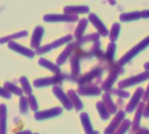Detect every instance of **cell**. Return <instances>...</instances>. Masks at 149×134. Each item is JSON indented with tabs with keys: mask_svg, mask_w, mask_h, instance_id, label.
Segmentation results:
<instances>
[{
	"mask_svg": "<svg viewBox=\"0 0 149 134\" xmlns=\"http://www.w3.org/2000/svg\"><path fill=\"white\" fill-rule=\"evenodd\" d=\"M27 99H28V103H29V106H30L31 110L33 111V112H38V104L37 102L36 98L32 94H31V95H28Z\"/></svg>",
	"mask_w": 149,
	"mask_h": 134,
	"instance_id": "484cf974",
	"label": "cell"
},
{
	"mask_svg": "<svg viewBox=\"0 0 149 134\" xmlns=\"http://www.w3.org/2000/svg\"><path fill=\"white\" fill-rule=\"evenodd\" d=\"M52 92H53L54 95L58 99L60 103L63 105V106L67 111H71L72 109H73V106H72L68 95H66L59 86H54L52 89Z\"/></svg>",
	"mask_w": 149,
	"mask_h": 134,
	"instance_id": "ba28073f",
	"label": "cell"
},
{
	"mask_svg": "<svg viewBox=\"0 0 149 134\" xmlns=\"http://www.w3.org/2000/svg\"><path fill=\"white\" fill-rule=\"evenodd\" d=\"M67 95H68V97H69V99H70L73 107L75 108V110L78 111V112L81 111L83 109L84 106H83V103L81 102L79 95L77 94V92L74 90H69L68 92H67Z\"/></svg>",
	"mask_w": 149,
	"mask_h": 134,
	"instance_id": "9a60e30c",
	"label": "cell"
},
{
	"mask_svg": "<svg viewBox=\"0 0 149 134\" xmlns=\"http://www.w3.org/2000/svg\"><path fill=\"white\" fill-rule=\"evenodd\" d=\"M102 74V70L100 68H94L93 69L91 72H89L88 73H86L85 75L81 76L79 79H78V83L79 85H86V84H90L92 82V80H93L94 78H97L99 77H100Z\"/></svg>",
	"mask_w": 149,
	"mask_h": 134,
	"instance_id": "9c48e42d",
	"label": "cell"
},
{
	"mask_svg": "<svg viewBox=\"0 0 149 134\" xmlns=\"http://www.w3.org/2000/svg\"><path fill=\"white\" fill-rule=\"evenodd\" d=\"M0 97L3 98V99H10L11 98V95L10 92H8L4 88H2L0 87Z\"/></svg>",
	"mask_w": 149,
	"mask_h": 134,
	"instance_id": "f1b7e54d",
	"label": "cell"
},
{
	"mask_svg": "<svg viewBox=\"0 0 149 134\" xmlns=\"http://www.w3.org/2000/svg\"><path fill=\"white\" fill-rule=\"evenodd\" d=\"M91 19H92V21L93 22V24H97L96 27L98 28V30L100 31V34H101L102 36H107V35H108V31L107 30V28L104 26V24L100 22V20L96 16L92 15V16H91Z\"/></svg>",
	"mask_w": 149,
	"mask_h": 134,
	"instance_id": "ffe728a7",
	"label": "cell"
},
{
	"mask_svg": "<svg viewBox=\"0 0 149 134\" xmlns=\"http://www.w3.org/2000/svg\"><path fill=\"white\" fill-rule=\"evenodd\" d=\"M72 72L73 75H78L79 73V59L77 57H73L72 58Z\"/></svg>",
	"mask_w": 149,
	"mask_h": 134,
	"instance_id": "83f0119b",
	"label": "cell"
},
{
	"mask_svg": "<svg viewBox=\"0 0 149 134\" xmlns=\"http://www.w3.org/2000/svg\"><path fill=\"white\" fill-rule=\"evenodd\" d=\"M111 95H114L116 97H119L120 99H128L130 97V92L125 91L124 89L120 88H112L108 92Z\"/></svg>",
	"mask_w": 149,
	"mask_h": 134,
	"instance_id": "ac0fdd59",
	"label": "cell"
},
{
	"mask_svg": "<svg viewBox=\"0 0 149 134\" xmlns=\"http://www.w3.org/2000/svg\"><path fill=\"white\" fill-rule=\"evenodd\" d=\"M145 102H141L138 106V107L136 108V112L134 115V121L132 122V130L133 132H137L140 128H141V119L143 117V110L145 107Z\"/></svg>",
	"mask_w": 149,
	"mask_h": 134,
	"instance_id": "30bf717a",
	"label": "cell"
},
{
	"mask_svg": "<svg viewBox=\"0 0 149 134\" xmlns=\"http://www.w3.org/2000/svg\"><path fill=\"white\" fill-rule=\"evenodd\" d=\"M80 121L82 123V126L84 128L86 134H100L98 132H95L93 130V127L92 126L89 115L86 112H82L80 114Z\"/></svg>",
	"mask_w": 149,
	"mask_h": 134,
	"instance_id": "7c38bea8",
	"label": "cell"
},
{
	"mask_svg": "<svg viewBox=\"0 0 149 134\" xmlns=\"http://www.w3.org/2000/svg\"><path fill=\"white\" fill-rule=\"evenodd\" d=\"M96 108L99 112V114L100 116V119L102 120H107L110 118V112L108 109L107 108L106 105L104 104L103 101H98L96 104Z\"/></svg>",
	"mask_w": 149,
	"mask_h": 134,
	"instance_id": "2e32d148",
	"label": "cell"
},
{
	"mask_svg": "<svg viewBox=\"0 0 149 134\" xmlns=\"http://www.w3.org/2000/svg\"><path fill=\"white\" fill-rule=\"evenodd\" d=\"M63 80V78L60 75L54 76L52 78H40L37 79L33 82V85L36 87H44L51 85H56L58 83H60Z\"/></svg>",
	"mask_w": 149,
	"mask_h": 134,
	"instance_id": "8fae6325",
	"label": "cell"
},
{
	"mask_svg": "<svg viewBox=\"0 0 149 134\" xmlns=\"http://www.w3.org/2000/svg\"><path fill=\"white\" fill-rule=\"evenodd\" d=\"M102 101L106 105L107 108L108 109L110 114H116L118 112V106L115 105L113 100L112 99V96L109 92H106L102 95Z\"/></svg>",
	"mask_w": 149,
	"mask_h": 134,
	"instance_id": "5bb4252c",
	"label": "cell"
},
{
	"mask_svg": "<svg viewBox=\"0 0 149 134\" xmlns=\"http://www.w3.org/2000/svg\"><path fill=\"white\" fill-rule=\"evenodd\" d=\"M120 26L119 24H114L113 25V28H112V31H111V34H110V38L113 41H115L119 36V32H120Z\"/></svg>",
	"mask_w": 149,
	"mask_h": 134,
	"instance_id": "4316f807",
	"label": "cell"
},
{
	"mask_svg": "<svg viewBox=\"0 0 149 134\" xmlns=\"http://www.w3.org/2000/svg\"><path fill=\"white\" fill-rule=\"evenodd\" d=\"M145 91L143 90L142 87H139L137 88V90L134 92L133 97L131 98L130 101L128 102V104L126 106V112L127 113H132L134 111L136 110V108L138 107L139 104L141 103V99L143 98Z\"/></svg>",
	"mask_w": 149,
	"mask_h": 134,
	"instance_id": "5b68a950",
	"label": "cell"
},
{
	"mask_svg": "<svg viewBox=\"0 0 149 134\" xmlns=\"http://www.w3.org/2000/svg\"><path fill=\"white\" fill-rule=\"evenodd\" d=\"M147 105H145L144 110H143V117L144 118H149V99L147 101Z\"/></svg>",
	"mask_w": 149,
	"mask_h": 134,
	"instance_id": "f546056e",
	"label": "cell"
},
{
	"mask_svg": "<svg viewBox=\"0 0 149 134\" xmlns=\"http://www.w3.org/2000/svg\"><path fill=\"white\" fill-rule=\"evenodd\" d=\"M34 134H38V133H34Z\"/></svg>",
	"mask_w": 149,
	"mask_h": 134,
	"instance_id": "8d00e7d4",
	"label": "cell"
},
{
	"mask_svg": "<svg viewBox=\"0 0 149 134\" xmlns=\"http://www.w3.org/2000/svg\"><path fill=\"white\" fill-rule=\"evenodd\" d=\"M39 64H40L41 65L45 66V68H47V69L51 70V71H52V72H56V73L59 72V68H58V66H56V65H52V63H50V62L46 61V59H40V60H39Z\"/></svg>",
	"mask_w": 149,
	"mask_h": 134,
	"instance_id": "d4e9b609",
	"label": "cell"
},
{
	"mask_svg": "<svg viewBox=\"0 0 149 134\" xmlns=\"http://www.w3.org/2000/svg\"><path fill=\"white\" fill-rule=\"evenodd\" d=\"M17 134H33L31 133V130H25V131H23V132H19Z\"/></svg>",
	"mask_w": 149,
	"mask_h": 134,
	"instance_id": "836d02e7",
	"label": "cell"
},
{
	"mask_svg": "<svg viewBox=\"0 0 149 134\" xmlns=\"http://www.w3.org/2000/svg\"><path fill=\"white\" fill-rule=\"evenodd\" d=\"M149 45V36L148 37H146L145 39H143L141 42H140L137 45H135L134 48H132L130 51H128L119 61V65H124L126 64H127L129 61H131L136 55H138L141 51H143L144 49H146Z\"/></svg>",
	"mask_w": 149,
	"mask_h": 134,
	"instance_id": "7a4b0ae2",
	"label": "cell"
},
{
	"mask_svg": "<svg viewBox=\"0 0 149 134\" xmlns=\"http://www.w3.org/2000/svg\"><path fill=\"white\" fill-rule=\"evenodd\" d=\"M7 133V106L0 104V134Z\"/></svg>",
	"mask_w": 149,
	"mask_h": 134,
	"instance_id": "4fadbf2b",
	"label": "cell"
},
{
	"mask_svg": "<svg viewBox=\"0 0 149 134\" xmlns=\"http://www.w3.org/2000/svg\"><path fill=\"white\" fill-rule=\"evenodd\" d=\"M141 15L142 17H145V18H149V10H144L142 12H141Z\"/></svg>",
	"mask_w": 149,
	"mask_h": 134,
	"instance_id": "d6a6232c",
	"label": "cell"
},
{
	"mask_svg": "<svg viewBox=\"0 0 149 134\" xmlns=\"http://www.w3.org/2000/svg\"><path fill=\"white\" fill-rule=\"evenodd\" d=\"M20 84H21V85H22V88H23L22 90H23V92H24L26 95H31V92H32V90H31V85H30V84H29L27 78H24V77L21 78H20Z\"/></svg>",
	"mask_w": 149,
	"mask_h": 134,
	"instance_id": "cb8c5ba5",
	"label": "cell"
},
{
	"mask_svg": "<svg viewBox=\"0 0 149 134\" xmlns=\"http://www.w3.org/2000/svg\"><path fill=\"white\" fill-rule=\"evenodd\" d=\"M131 126H132V122L129 119H124L121 125L119 126V128L113 134H126L127 131L131 128Z\"/></svg>",
	"mask_w": 149,
	"mask_h": 134,
	"instance_id": "d6986e66",
	"label": "cell"
},
{
	"mask_svg": "<svg viewBox=\"0 0 149 134\" xmlns=\"http://www.w3.org/2000/svg\"><path fill=\"white\" fill-rule=\"evenodd\" d=\"M115 51H116V45H115L114 43L112 42L111 44H108L107 51V53H106V58H107L109 62H112V61L113 60Z\"/></svg>",
	"mask_w": 149,
	"mask_h": 134,
	"instance_id": "603a6c76",
	"label": "cell"
},
{
	"mask_svg": "<svg viewBox=\"0 0 149 134\" xmlns=\"http://www.w3.org/2000/svg\"><path fill=\"white\" fill-rule=\"evenodd\" d=\"M135 134H149V129L148 128H140Z\"/></svg>",
	"mask_w": 149,
	"mask_h": 134,
	"instance_id": "4dcf8cb0",
	"label": "cell"
},
{
	"mask_svg": "<svg viewBox=\"0 0 149 134\" xmlns=\"http://www.w3.org/2000/svg\"><path fill=\"white\" fill-rule=\"evenodd\" d=\"M101 92V88L93 84L79 85L78 89V93L81 96H99Z\"/></svg>",
	"mask_w": 149,
	"mask_h": 134,
	"instance_id": "52a82bcc",
	"label": "cell"
},
{
	"mask_svg": "<svg viewBox=\"0 0 149 134\" xmlns=\"http://www.w3.org/2000/svg\"><path fill=\"white\" fill-rule=\"evenodd\" d=\"M109 71H110L109 76L107 77V78L104 81V83L101 85V90L105 91L106 92H108L113 88V85L115 83V81L117 80L119 75L121 72H124L123 68L119 64H113V65H111L110 67H109Z\"/></svg>",
	"mask_w": 149,
	"mask_h": 134,
	"instance_id": "6da1fadb",
	"label": "cell"
},
{
	"mask_svg": "<svg viewBox=\"0 0 149 134\" xmlns=\"http://www.w3.org/2000/svg\"><path fill=\"white\" fill-rule=\"evenodd\" d=\"M4 89L10 92V94H15L17 96H23V90L21 88H18L17 86H16L15 85L10 83V82H6L4 84Z\"/></svg>",
	"mask_w": 149,
	"mask_h": 134,
	"instance_id": "e0dca14e",
	"label": "cell"
},
{
	"mask_svg": "<svg viewBox=\"0 0 149 134\" xmlns=\"http://www.w3.org/2000/svg\"><path fill=\"white\" fill-rule=\"evenodd\" d=\"M148 99H149V84H148V85L147 90H146V91H145V92H144V95H143V100H144L145 102H147Z\"/></svg>",
	"mask_w": 149,
	"mask_h": 134,
	"instance_id": "1f68e13d",
	"label": "cell"
},
{
	"mask_svg": "<svg viewBox=\"0 0 149 134\" xmlns=\"http://www.w3.org/2000/svg\"><path fill=\"white\" fill-rule=\"evenodd\" d=\"M126 117V112L123 110H120L116 114L113 119L111 121V123L108 125V126L105 129L104 134H113L121 125L123 120Z\"/></svg>",
	"mask_w": 149,
	"mask_h": 134,
	"instance_id": "8992f818",
	"label": "cell"
},
{
	"mask_svg": "<svg viewBox=\"0 0 149 134\" xmlns=\"http://www.w3.org/2000/svg\"><path fill=\"white\" fill-rule=\"evenodd\" d=\"M29 110V103L28 99L24 96H21L19 99V111L21 114H26Z\"/></svg>",
	"mask_w": 149,
	"mask_h": 134,
	"instance_id": "7402d4cb",
	"label": "cell"
},
{
	"mask_svg": "<svg viewBox=\"0 0 149 134\" xmlns=\"http://www.w3.org/2000/svg\"><path fill=\"white\" fill-rule=\"evenodd\" d=\"M149 78V71H146L144 72H141L136 76H133L130 77L128 78H126L124 80H121L120 82H119L118 86L120 89H125L127 87H131L134 86L135 85H138L140 83H142L146 80H148Z\"/></svg>",
	"mask_w": 149,
	"mask_h": 134,
	"instance_id": "3957f363",
	"label": "cell"
},
{
	"mask_svg": "<svg viewBox=\"0 0 149 134\" xmlns=\"http://www.w3.org/2000/svg\"><path fill=\"white\" fill-rule=\"evenodd\" d=\"M144 67H145V70H146V71H149V62L145 64Z\"/></svg>",
	"mask_w": 149,
	"mask_h": 134,
	"instance_id": "e575fe53",
	"label": "cell"
},
{
	"mask_svg": "<svg viewBox=\"0 0 149 134\" xmlns=\"http://www.w3.org/2000/svg\"><path fill=\"white\" fill-rule=\"evenodd\" d=\"M109 2H110L112 4H114V3H115V0H109Z\"/></svg>",
	"mask_w": 149,
	"mask_h": 134,
	"instance_id": "d590c367",
	"label": "cell"
},
{
	"mask_svg": "<svg viewBox=\"0 0 149 134\" xmlns=\"http://www.w3.org/2000/svg\"><path fill=\"white\" fill-rule=\"evenodd\" d=\"M63 112V109L59 106H56V107H52L50 109H46L44 111H38L35 112L34 114V119L36 120H45V119H52L55 117H58L59 115H61Z\"/></svg>",
	"mask_w": 149,
	"mask_h": 134,
	"instance_id": "277c9868",
	"label": "cell"
},
{
	"mask_svg": "<svg viewBox=\"0 0 149 134\" xmlns=\"http://www.w3.org/2000/svg\"><path fill=\"white\" fill-rule=\"evenodd\" d=\"M141 17V12H139V11H134V12L124 13V14L120 15V20L123 21V22H127V21H131V20L139 19Z\"/></svg>",
	"mask_w": 149,
	"mask_h": 134,
	"instance_id": "44dd1931",
	"label": "cell"
}]
</instances>
